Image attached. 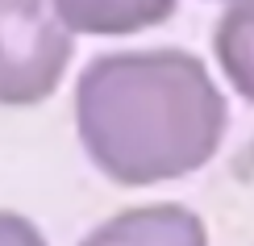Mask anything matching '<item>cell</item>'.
Returning a JSON list of instances; mask_svg holds the SVG:
<instances>
[{"label":"cell","mask_w":254,"mask_h":246,"mask_svg":"<svg viewBox=\"0 0 254 246\" xmlns=\"http://www.w3.org/2000/svg\"><path fill=\"white\" fill-rule=\"evenodd\" d=\"M55 17L75 34H133L171 17L175 0H50Z\"/></svg>","instance_id":"4"},{"label":"cell","mask_w":254,"mask_h":246,"mask_svg":"<svg viewBox=\"0 0 254 246\" xmlns=\"http://www.w3.org/2000/svg\"><path fill=\"white\" fill-rule=\"evenodd\" d=\"M79 246H208V230L188 205H133L100 221Z\"/></svg>","instance_id":"3"},{"label":"cell","mask_w":254,"mask_h":246,"mask_svg":"<svg viewBox=\"0 0 254 246\" xmlns=\"http://www.w3.org/2000/svg\"><path fill=\"white\" fill-rule=\"evenodd\" d=\"M229 104L192 50L96 55L75 83V130L88 159L125 188L192 175L225 142Z\"/></svg>","instance_id":"1"},{"label":"cell","mask_w":254,"mask_h":246,"mask_svg":"<svg viewBox=\"0 0 254 246\" xmlns=\"http://www.w3.org/2000/svg\"><path fill=\"white\" fill-rule=\"evenodd\" d=\"M217 63L225 80L254 104V0H234L213 34Z\"/></svg>","instance_id":"5"},{"label":"cell","mask_w":254,"mask_h":246,"mask_svg":"<svg viewBox=\"0 0 254 246\" xmlns=\"http://www.w3.org/2000/svg\"><path fill=\"white\" fill-rule=\"evenodd\" d=\"M75 38L50 0H0V104H38L59 88Z\"/></svg>","instance_id":"2"},{"label":"cell","mask_w":254,"mask_h":246,"mask_svg":"<svg viewBox=\"0 0 254 246\" xmlns=\"http://www.w3.org/2000/svg\"><path fill=\"white\" fill-rule=\"evenodd\" d=\"M0 246H46V238L29 217L0 209Z\"/></svg>","instance_id":"6"}]
</instances>
